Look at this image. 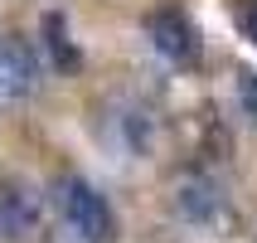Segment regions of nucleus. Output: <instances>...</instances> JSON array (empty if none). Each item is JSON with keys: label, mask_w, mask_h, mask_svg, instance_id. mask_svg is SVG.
<instances>
[{"label": "nucleus", "mask_w": 257, "mask_h": 243, "mask_svg": "<svg viewBox=\"0 0 257 243\" xmlns=\"http://www.w3.org/2000/svg\"><path fill=\"white\" fill-rule=\"evenodd\" d=\"M146 39H151V49L160 58H170L180 68L199 58V29L189 25L180 10H151L146 15Z\"/></svg>", "instance_id": "obj_3"}, {"label": "nucleus", "mask_w": 257, "mask_h": 243, "mask_svg": "<svg viewBox=\"0 0 257 243\" xmlns=\"http://www.w3.org/2000/svg\"><path fill=\"white\" fill-rule=\"evenodd\" d=\"M39 229V195L25 185H0V243H20Z\"/></svg>", "instance_id": "obj_6"}, {"label": "nucleus", "mask_w": 257, "mask_h": 243, "mask_svg": "<svg viewBox=\"0 0 257 243\" xmlns=\"http://www.w3.org/2000/svg\"><path fill=\"white\" fill-rule=\"evenodd\" d=\"M39 83V49L20 34H0V102H20Z\"/></svg>", "instance_id": "obj_4"}, {"label": "nucleus", "mask_w": 257, "mask_h": 243, "mask_svg": "<svg viewBox=\"0 0 257 243\" xmlns=\"http://www.w3.org/2000/svg\"><path fill=\"white\" fill-rule=\"evenodd\" d=\"M39 49L54 58V68H63V73L78 68V49H73V39H68V25H63V15H49V20H44Z\"/></svg>", "instance_id": "obj_7"}, {"label": "nucleus", "mask_w": 257, "mask_h": 243, "mask_svg": "<svg viewBox=\"0 0 257 243\" xmlns=\"http://www.w3.org/2000/svg\"><path fill=\"white\" fill-rule=\"evenodd\" d=\"M238 25H243V34L257 44V0H238Z\"/></svg>", "instance_id": "obj_9"}, {"label": "nucleus", "mask_w": 257, "mask_h": 243, "mask_svg": "<svg viewBox=\"0 0 257 243\" xmlns=\"http://www.w3.org/2000/svg\"><path fill=\"white\" fill-rule=\"evenodd\" d=\"M238 102H243V112L257 122V73L252 68H238Z\"/></svg>", "instance_id": "obj_8"}, {"label": "nucleus", "mask_w": 257, "mask_h": 243, "mask_svg": "<svg viewBox=\"0 0 257 243\" xmlns=\"http://www.w3.org/2000/svg\"><path fill=\"white\" fill-rule=\"evenodd\" d=\"M49 200H54V209H58V224L78 243H112L116 238L112 204L102 200L83 175H58L54 185H49Z\"/></svg>", "instance_id": "obj_1"}, {"label": "nucleus", "mask_w": 257, "mask_h": 243, "mask_svg": "<svg viewBox=\"0 0 257 243\" xmlns=\"http://www.w3.org/2000/svg\"><path fill=\"white\" fill-rule=\"evenodd\" d=\"M223 209H228V204H223V190H218V180H209L204 171L175 180V214L185 219V224L214 229L218 219H223Z\"/></svg>", "instance_id": "obj_5"}, {"label": "nucleus", "mask_w": 257, "mask_h": 243, "mask_svg": "<svg viewBox=\"0 0 257 243\" xmlns=\"http://www.w3.org/2000/svg\"><path fill=\"white\" fill-rule=\"evenodd\" d=\"M97 136H102L107 151H116V156H146V151H151V136H156V117L146 112L141 102L116 98V102L102 107Z\"/></svg>", "instance_id": "obj_2"}]
</instances>
